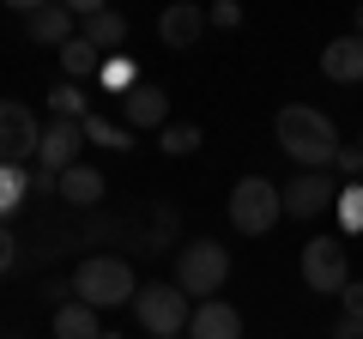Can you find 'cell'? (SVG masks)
<instances>
[{"label":"cell","mask_w":363,"mask_h":339,"mask_svg":"<svg viewBox=\"0 0 363 339\" xmlns=\"http://www.w3.org/2000/svg\"><path fill=\"white\" fill-rule=\"evenodd\" d=\"M333 170H339V176H357V170H363V145H339Z\"/></svg>","instance_id":"484cf974"},{"label":"cell","mask_w":363,"mask_h":339,"mask_svg":"<svg viewBox=\"0 0 363 339\" xmlns=\"http://www.w3.org/2000/svg\"><path fill=\"white\" fill-rule=\"evenodd\" d=\"M133 321L145 327L152 339H182V327L194 321V297L176 285V279H157L133 297Z\"/></svg>","instance_id":"3957f363"},{"label":"cell","mask_w":363,"mask_h":339,"mask_svg":"<svg viewBox=\"0 0 363 339\" xmlns=\"http://www.w3.org/2000/svg\"><path fill=\"white\" fill-rule=\"evenodd\" d=\"M25 194H37V170H25V164H0V206L18 212V206H25Z\"/></svg>","instance_id":"d6986e66"},{"label":"cell","mask_w":363,"mask_h":339,"mask_svg":"<svg viewBox=\"0 0 363 339\" xmlns=\"http://www.w3.org/2000/svg\"><path fill=\"white\" fill-rule=\"evenodd\" d=\"M285 218V188H272L267 176H242L230 188V230L236 236H267Z\"/></svg>","instance_id":"5b68a950"},{"label":"cell","mask_w":363,"mask_h":339,"mask_svg":"<svg viewBox=\"0 0 363 339\" xmlns=\"http://www.w3.org/2000/svg\"><path fill=\"white\" fill-rule=\"evenodd\" d=\"M357 145H363V140H357Z\"/></svg>","instance_id":"1f68e13d"},{"label":"cell","mask_w":363,"mask_h":339,"mask_svg":"<svg viewBox=\"0 0 363 339\" xmlns=\"http://www.w3.org/2000/svg\"><path fill=\"white\" fill-rule=\"evenodd\" d=\"M224 279H230V248H224V243H206V236L182 243V255H176V285L188 291L194 303H212V291H224Z\"/></svg>","instance_id":"277c9868"},{"label":"cell","mask_w":363,"mask_h":339,"mask_svg":"<svg viewBox=\"0 0 363 339\" xmlns=\"http://www.w3.org/2000/svg\"><path fill=\"white\" fill-rule=\"evenodd\" d=\"M140 291H145V285L133 279V267L121 261V255H91V261H79V267H73V297H79V303H91L97 315L116 309V303H133Z\"/></svg>","instance_id":"7a4b0ae2"},{"label":"cell","mask_w":363,"mask_h":339,"mask_svg":"<svg viewBox=\"0 0 363 339\" xmlns=\"http://www.w3.org/2000/svg\"><path fill=\"white\" fill-rule=\"evenodd\" d=\"M188 339H242V315H236L224 297H212V303H194Z\"/></svg>","instance_id":"4fadbf2b"},{"label":"cell","mask_w":363,"mask_h":339,"mask_svg":"<svg viewBox=\"0 0 363 339\" xmlns=\"http://www.w3.org/2000/svg\"><path fill=\"white\" fill-rule=\"evenodd\" d=\"M339 309H345V321H363V285H345V297H339Z\"/></svg>","instance_id":"4316f807"},{"label":"cell","mask_w":363,"mask_h":339,"mask_svg":"<svg viewBox=\"0 0 363 339\" xmlns=\"http://www.w3.org/2000/svg\"><path fill=\"white\" fill-rule=\"evenodd\" d=\"M272 140H279V152H285L291 164H303V170H333V157H339L333 116H321V109H309V104L279 109V116H272Z\"/></svg>","instance_id":"6da1fadb"},{"label":"cell","mask_w":363,"mask_h":339,"mask_svg":"<svg viewBox=\"0 0 363 339\" xmlns=\"http://www.w3.org/2000/svg\"><path fill=\"white\" fill-rule=\"evenodd\" d=\"M104 61H109L104 49H91L85 37H73L61 49V79H73V85H79V79H104Z\"/></svg>","instance_id":"e0dca14e"},{"label":"cell","mask_w":363,"mask_h":339,"mask_svg":"<svg viewBox=\"0 0 363 339\" xmlns=\"http://www.w3.org/2000/svg\"><path fill=\"white\" fill-rule=\"evenodd\" d=\"M339 218H345V230H363V188H339Z\"/></svg>","instance_id":"cb8c5ba5"},{"label":"cell","mask_w":363,"mask_h":339,"mask_svg":"<svg viewBox=\"0 0 363 339\" xmlns=\"http://www.w3.org/2000/svg\"><path fill=\"white\" fill-rule=\"evenodd\" d=\"M91 109H85V85H73V79H61L49 91V121H85Z\"/></svg>","instance_id":"ffe728a7"},{"label":"cell","mask_w":363,"mask_h":339,"mask_svg":"<svg viewBox=\"0 0 363 339\" xmlns=\"http://www.w3.org/2000/svg\"><path fill=\"white\" fill-rule=\"evenodd\" d=\"M321 73L333 79V85H363V37L351 30V37H333L321 49Z\"/></svg>","instance_id":"30bf717a"},{"label":"cell","mask_w":363,"mask_h":339,"mask_svg":"<svg viewBox=\"0 0 363 339\" xmlns=\"http://www.w3.org/2000/svg\"><path fill=\"white\" fill-rule=\"evenodd\" d=\"M303 285L321 291V297H345L351 285V255L339 236H309L303 243Z\"/></svg>","instance_id":"8992f818"},{"label":"cell","mask_w":363,"mask_h":339,"mask_svg":"<svg viewBox=\"0 0 363 339\" xmlns=\"http://www.w3.org/2000/svg\"><path fill=\"white\" fill-rule=\"evenodd\" d=\"M13 339H25V333H13Z\"/></svg>","instance_id":"4dcf8cb0"},{"label":"cell","mask_w":363,"mask_h":339,"mask_svg":"<svg viewBox=\"0 0 363 339\" xmlns=\"http://www.w3.org/2000/svg\"><path fill=\"white\" fill-rule=\"evenodd\" d=\"M212 25H218V30H236V25H242V6H236V0H218V6H212Z\"/></svg>","instance_id":"d4e9b609"},{"label":"cell","mask_w":363,"mask_h":339,"mask_svg":"<svg viewBox=\"0 0 363 339\" xmlns=\"http://www.w3.org/2000/svg\"><path fill=\"white\" fill-rule=\"evenodd\" d=\"M327 206H339V188L327 182V170H303L297 182H285V218H321Z\"/></svg>","instance_id":"9c48e42d"},{"label":"cell","mask_w":363,"mask_h":339,"mask_svg":"<svg viewBox=\"0 0 363 339\" xmlns=\"http://www.w3.org/2000/svg\"><path fill=\"white\" fill-rule=\"evenodd\" d=\"M357 37H363V13H357Z\"/></svg>","instance_id":"f1b7e54d"},{"label":"cell","mask_w":363,"mask_h":339,"mask_svg":"<svg viewBox=\"0 0 363 339\" xmlns=\"http://www.w3.org/2000/svg\"><path fill=\"white\" fill-rule=\"evenodd\" d=\"M30 43H49V49H67V43L79 37V13L73 6H37V13L25 18Z\"/></svg>","instance_id":"7c38bea8"},{"label":"cell","mask_w":363,"mask_h":339,"mask_svg":"<svg viewBox=\"0 0 363 339\" xmlns=\"http://www.w3.org/2000/svg\"><path fill=\"white\" fill-rule=\"evenodd\" d=\"M37 152H43L37 116H30L18 97H6V104H0V157H6V164H30V170H37Z\"/></svg>","instance_id":"52a82bcc"},{"label":"cell","mask_w":363,"mask_h":339,"mask_svg":"<svg viewBox=\"0 0 363 339\" xmlns=\"http://www.w3.org/2000/svg\"><path fill=\"white\" fill-rule=\"evenodd\" d=\"M121 121H128L133 133H140V128H157V133H164V128H169V97L157 91V85H140V91L121 97Z\"/></svg>","instance_id":"8fae6325"},{"label":"cell","mask_w":363,"mask_h":339,"mask_svg":"<svg viewBox=\"0 0 363 339\" xmlns=\"http://www.w3.org/2000/svg\"><path fill=\"white\" fill-rule=\"evenodd\" d=\"M79 152H85V121H49L43 128V152H37V176L61 182L67 170H79Z\"/></svg>","instance_id":"ba28073f"},{"label":"cell","mask_w":363,"mask_h":339,"mask_svg":"<svg viewBox=\"0 0 363 339\" xmlns=\"http://www.w3.org/2000/svg\"><path fill=\"white\" fill-rule=\"evenodd\" d=\"M157 145H164L169 157H194L200 152V128H194V121H169V128L157 133Z\"/></svg>","instance_id":"7402d4cb"},{"label":"cell","mask_w":363,"mask_h":339,"mask_svg":"<svg viewBox=\"0 0 363 339\" xmlns=\"http://www.w3.org/2000/svg\"><path fill=\"white\" fill-rule=\"evenodd\" d=\"M104 339H121V333H104Z\"/></svg>","instance_id":"f546056e"},{"label":"cell","mask_w":363,"mask_h":339,"mask_svg":"<svg viewBox=\"0 0 363 339\" xmlns=\"http://www.w3.org/2000/svg\"><path fill=\"white\" fill-rule=\"evenodd\" d=\"M104 85H109V91H121V97H128V91H140L145 79L133 73V61H128V55H109V61H104Z\"/></svg>","instance_id":"603a6c76"},{"label":"cell","mask_w":363,"mask_h":339,"mask_svg":"<svg viewBox=\"0 0 363 339\" xmlns=\"http://www.w3.org/2000/svg\"><path fill=\"white\" fill-rule=\"evenodd\" d=\"M61 200H67V206H97V200H104V176H97L91 164L67 170V176H61Z\"/></svg>","instance_id":"ac0fdd59"},{"label":"cell","mask_w":363,"mask_h":339,"mask_svg":"<svg viewBox=\"0 0 363 339\" xmlns=\"http://www.w3.org/2000/svg\"><path fill=\"white\" fill-rule=\"evenodd\" d=\"M79 37H85L91 49H104V55H116L121 43H128V18H121L116 6H104V13H91V18H79Z\"/></svg>","instance_id":"9a60e30c"},{"label":"cell","mask_w":363,"mask_h":339,"mask_svg":"<svg viewBox=\"0 0 363 339\" xmlns=\"http://www.w3.org/2000/svg\"><path fill=\"white\" fill-rule=\"evenodd\" d=\"M206 25H212V18L200 13V6H188V0H182V6H169V13L157 18V37H164V49H194Z\"/></svg>","instance_id":"5bb4252c"},{"label":"cell","mask_w":363,"mask_h":339,"mask_svg":"<svg viewBox=\"0 0 363 339\" xmlns=\"http://www.w3.org/2000/svg\"><path fill=\"white\" fill-rule=\"evenodd\" d=\"M333 339H363V321H345V315H339V321H333Z\"/></svg>","instance_id":"83f0119b"},{"label":"cell","mask_w":363,"mask_h":339,"mask_svg":"<svg viewBox=\"0 0 363 339\" xmlns=\"http://www.w3.org/2000/svg\"><path fill=\"white\" fill-rule=\"evenodd\" d=\"M55 339H104V321H97V309L91 303H67V309H55Z\"/></svg>","instance_id":"2e32d148"},{"label":"cell","mask_w":363,"mask_h":339,"mask_svg":"<svg viewBox=\"0 0 363 339\" xmlns=\"http://www.w3.org/2000/svg\"><path fill=\"white\" fill-rule=\"evenodd\" d=\"M85 140H91V145H109V152H128V145H133V128H128V121L85 116Z\"/></svg>","instance_id":"44dd1931"}]
</instances>
